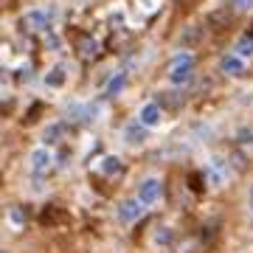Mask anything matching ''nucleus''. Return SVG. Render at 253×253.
Wrapping results in <instances>:
<instances>
[{
    "label": "nucleus",
    "instance_id": "nucleus-21",
    "mask_svg": "<svg viewBox=\"0 0 253 253\" xmlns=\"http://www.w3.org/2000/svg\"><path fill=\"white\" fill-rule=\"evenodd\" d=\"M40 110H42V104H40V101H37L34 107L28 110V116H26V124H34V121H37V116H40Z\"/></svg>",
    "mask_w": 253,
    "mask_h": 253
},
{
    "label": "nucleus",
    "instance_id": "nucleus-13",
    "mask_svg": "<svg viewBox=\"0 0 253 253\" xmlns=\"http://www.w3.org/2000/svg\"><path fill=\"white\" fill-rule=\"evenodd\" d=\"M208 26L211 28H225L228 23H231V11H228V6L222 11H211V14H208Z\"/></svg>",
    "mask_w": 253,
    "mask_h": 253
},
{
    "label": "nucleus",
    "instance_id": "nucleus-6",
    "mask_svg": "<svg viewBox=\"0 0 253 253\" xmlns=\"http://www.w3.org/2000/svg\"><path fill=\"white\" fill-rule=\"evenodd\" d=\"M28 163H31V172H37V174H42L54 163V155L48 152V146H37L34 152L28 155Z\"/></svg>",
    "mask_w": 253,
    "mask_h": 253
},
{
    "label": "nucleus",
    "instance_id": "nucleus-12",
    "mask_svg": "<svg viewBox=\"0 0 253 253\" xmlns=\"http://www.w3.org/2000/svg\"><path fill=\"white\" fill-rule=\"evenodd\" d=\"M62 135H65V124H62V121H54V124L45 126L42 141H45V146H48V144H59V138H62Z\"/></svg>",
    "mask_w": 253,
    "mask_h": 253
},
{
    "label": "nucleus",
    "instance_id": "nucleus-14",
    "mask_svg": "<svg viewBox=\"0 0 253 253\" xmlns=\"http://www.w3.org/2000/svg\"><path fill=\"white\" fill-rule=\"evenodd\" d=\"M236 54L242 56V59H248V56H253V34H245L236 40V48H234Z\"/></svg>",
    "mask_w": 253,
    "mask_h": 253
},
{
    "label": "nucleus",
    "instance_id": "nucleus-1",
    "mask_svg": "<svg viewBox=\"0 0 253 253\" xmlns=\"http://www.w3.org/2000/svg\"><path fill=\"white\" fill-rule=\"evenodd\" d=\"M194 79V56L191 54H177L172 62V71H169V82L174 87H183Z\"/></svg>",
    "mask_w": 253,
    "mask_h": 253
},
{
    "label": "nucleus",
    "instance_id": "nucleus-20",
    "mask_svg": "<svg viewBox=\"0 0 253 253\" xmlns=\"http://www.w3.org/2000/svg\"><path fill=\"white\" fill-rule=\"evenodd\" d=\"M231 6L236 11H251L253 9V0H231Z\"/></svg>",
    "mask_w": 253,
    "mask_h": 253
},
{
    "label": "nucleus",
    "instance_id": "nucleus-10",
    "mask_svg": "<svg viewBox=\"0 0 253 253\" xmlns=\"http://www.w3.org/2000/svg\"><path fill=\"white\" fill-rule=\"evenodd\" d=\"M146 129H149V126H144L141 121H132V124H126V129H124L126 144H144V141H146Z\"/></svg>",
    "mask_w": 253,
    "mask_h": 253
},
{
    "label": "nucleus",
    "instance_id": "nucleus-19",
    "mask_svg": "<svg viewBox=\"0 0 253 253\" xmlns=\"http://www.w3.org/2000/svg\"><path fill=\"white\" fill-rule=\"evenodd\" d=\"M155 242H158V245H169V242H172V231H169V228H158Z\"/></svg>",
    "mask_w": 253,
    "mask_h": 253
},
{
    "label": "nucleus",
    "instance_id": "nucleus-5",
    "mask_svg": "<svg viewBox=\"0 0 253 253\" xmlns=\"http://www.w3.org/2000/svg\"><path fill=\"white\" fill-rule=\"evenodd\" d=\"M141 217H144V203L138 197L124 200V203L118 206V219H121V222H135V219H141Z\"/></svg>",
    "mask_w": 253,
    "mask_h": 253
},
{
    "label": "nucleus",
    "instance_id": "nucleus-16",
    "mask_svg": "<svg viewBox=\"0 0 253 253\" xmlns=\"http://www.w3.org/2000/svg\"><path fill=\"white\" fill-rule=\"evenodd\" d=\"M124 84H126V73H116L113 79H110V84H107V96H118V93L124 90Z\"/></svg>",
    "mask_w": 253,
    "mask_h": 253
},
{
    "label": "nucleus",
    "instance_id": "nucleus-4",
    "mask_svg": "<svg viewBox=\"0 0 253 253\" xmlns=\"http://www.w3.org/2000/svg\"><path fill=\"white\" fill-rule=\"evenodd\" d=\"M138 121H141L144 126H149V129L161 126V121H163V110H161V104H158V101H146L144 107L138 110Z\"/></svg>",
    "mask_w": 253,
    "mask_h": 253
},
{
    "label": "nucleus",
    "instance_id": "nucleus-8",
    "mask_svg": "<svg viewBox=\"0 0 253 253\" xmlns=\"http://www.w3.org/2000/svg\"><path fill=\"white\" fill-rule=\"evenodd\" d=\"M219 68H222V73H228V76H245V59L239 54H225L219 59Z\"/></svg>",
    "mask_w": 253,
    "mask_h": 253
},
{
    "label": "nucleus",
    "instance_id": "nucleus-7",
    "mask_svg": "<svg viewBox=\"0 0 253 253\" xmlns=\"http://www.w3.org/2000/svg\"><path fill=\"white\" fill-rule=\"evenodd\" d=\"M42 82H45V87H51V90H59V87H65V82H68V65H54V68H48L45 76H42Z\"/></svg>",
    "mask_w": 253,
    "mask_h": 253
},
{
    "label": "nucleus",
    "instance_id": "nucleus-11",
    "mask_svg": "<svg viewBox=\"0 0 253 253\" xmlns=\"http://www.w3.org/2000/svg\"><path fill=\"white\" fill-rule=\"evenodd\" d=\"M99 172H101V174H107V177L118 174V172H121V158H118V155H107V158H101Z\"/></svg>",
    "mask_w": 253,
    "mask_h": 253
},
{
    "label": "nucleus",
    "instance_id": "nucleus-18",
    "mask_svg": "<svg viewBox=\"0 0 253 253\" xmlns=\"http://www.w3.org/2000/svg\"><path fill=\"white\" fill-rule=\"evenodd\" d=\"M9 222H11V225H26V214H23V208H17V206H14V208H11V211H9Z\"/></svg>",
    "mask_w": 253,
    "mask_h": 253
},
{
    "label": "nucleus",
    "instance_id": "nucleus-15",
    "mask_svg": "<svg viewBox=\"0 0 253 253\" xmlns=\"http://www.w3.org/2000/svg\"><path fill=\"white\" fill-rule=\"evenodd\" d=\"M99 48H101V45H99V40H96V37H84V40L79 42V51H82V56H87V59L99 54Z\"/></svg>",
    "mask_w": 253,
    "mask_h": 253
},
{
    "label": "nucleus",
    "instance_id": "nucleus-23",
    "mask_svg": "<svg viewBox=\"0 0 253 253\" xmlns=\"http://www.w3.org/2000/svg\"><path fill=\"white\" fill-rule=\"evenodd\" d=\"M45 42H48L51 48H59V37H56L54 31H51V28H48V34H45Z\"/></svg>",
    "mask_w": 253,
    "mask_h": 253
},
{
    "label": "nucleus",
    "instance_id": "nucleus-2",
    "mask_svg": "<svg viewBox=\"0 0 253 253\" xmlns=\"http://www.w3.org/2000/svg\"><path fill=\"white\" fill-rule=\"evenodd\" d=\"M54 14H56L54 3L45 6V9H31L23 17V28H28V31H48V20L54 17Z\"/></svg>",
    "mask_w": 253,
    "mask_h": 253
},
{
    "label": "nucleus",
    "instance_id": "nucleus-9",
    "mask_svg": "<svg viewBox=\"0 0 253 253\" xmlns=\"http://www.w3.org/2000/svg\"><path fill=\"white\" fill-rule=\"evenodd\" d=\"M206 183H211L214 189H219L222 183H225V177H228V172H225V166H222V161H211L206 166Z\"/></svg>",
    "mask_w": 253,
    "mask_h": 253
},
{
    "label": "nucleus",
    "instance_id": "nucleus-24",
    "mask_svg": "<svg viewBox=\"0 0 253 253\" xmlns=\"http://www.w3.org/2000/svg\"><path fill=\"white\" fill-rule=\"evenodd\" d=\"M251 208H253V191H251Z\"/></svg>",
    "mask_w": 253,
    "mask_h": 253
},
{
    "label": "nucleus",
    "instance_id": "nucleus-22",
    "mask_svg": "<svg viewBox=\"0 0 253 253\" xmlns=\"http://www.w3.org/2000/svg\"><path fill=\"white\" fill-rule=\"evenodd\" d=\"M239 144H253V129H239Z\"/></svg>",
    "mask_w": 253,
    "mask_h": 253
},
{
    "label": "nucleus",
    "instance_id": "nucleus-17",
    "mask_svg": "<svg viewBox=\"0 0 253 253\" xmlns=\"http://www.w3.org/2000/svg\"><path fill=\"white\" fill-rule=\"evenodd\" d=\"M200 34H203V31H200L197 26H189V28L180 34V42H183V45H194V42L200 40Z\"/></svg>",
    "mask_w": 253,
    "mask_h": 253
},
{
    "label": "nucleus",
    "instance_id": "nucleus-3",
    "mask_svg": "<svg viewBox=\"0 0 253 253\" xmlns=\"http://www.w3.org/2000/svg\"><path fill=\"white\" fill-rule=\"evenodd\" d=\"M161 180L158 177H144L141 180V186H138V200L144 203V206H152V203H158V197H161Z\"/></svg>",
    "mask_w": 253,
    "mask_h": 253
}]
</instances>
